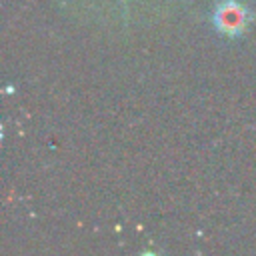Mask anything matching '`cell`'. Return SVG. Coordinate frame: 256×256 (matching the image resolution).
<instances>
[{
    "instance_id": "obj_1",
    "label": "cell",
    "mask_w": 256,
    "mask_h": 256,
    "mask_svg": "<svg viewBox=\"0 0 256 256\" xmlns=\"http://www.w3.org/2000/svg\"><path fill=\"white\" fill-rule=\"evenodd\" d=\"M212 20L220 34L228 38H240L248 32L254 20V12L240 0H222L214 8Z\"/></svg>"
}]
</instances>
